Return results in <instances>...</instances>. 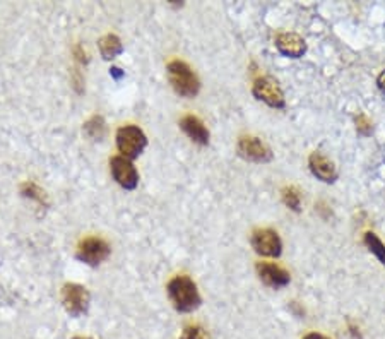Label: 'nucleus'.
Wrapping results in <instances>:
<instances>
[{
	"label": "nucleus",
	"mask_w": 385,
	"mask_h": 339,
	"mask_svg": "<svg viewBox=\"0 0 385 339\" xmlns=\"http://www.w3.org/2000/svg\"><path fill=\"white\" fill-rule=\"evenodd\" d=\"M82 85H84V79H82V76H80V72L74 71V86H76V89L79 91V93H82Z\"/></svg>",
	"instance_id": "4be33fe9"
},
{
	"label": "nucleus",
	"mask_w": 385,
	"mask_h": 339,
	"mask_svg": "<svg viewBox=\"0 0 385 339\" xmlns=\"http://www.w3.org/2000/svg\"><path fill=\"white\" fill-rule=\"evenodd\" d=\"M110 170L118 185H122L127 190H134L138 187L139 173L131 160L124 158V156H113L110 160Z\"/></svg>",
	"instance_id": "1a4fd4ad"
},
{
	"label": "nucleus",
	"mask_w": 385,
	"mask_h": 339,
	"mask_svg": "<svg viewBox=\"0 0 385 339\" xmlns=\"http://www.w3.org/2000/svg\"><path fill=\"white\" fill-rule=\"evenodd\" d=\"M255 269H257L261 281L264 285L271 286V288H283V286L289 285V281H292L289 272L286 269H283L281 265L272 264V262H257Z\"/></svg>",
	"instance_id": "9d476101"
},
{
	"label": "nucleus",
	"mask_w": 385,
	"mask_h": 339,
	"mask_svg": "<svg viewBox=\"0 0 385 339\" xmlns=\"http://www.w3.org/2000/svg\"><path fill=\"white\" fill-rule=\"evenodd\" d=\"M100 52L104 61H111L124 52V45L117 34H107L100 40Z\"/></svg>",
	"instance_id": "4468645a"
},
{
	"label": "nucleus",
	"mask_w": 385,
	"mask_h": 339,
	"mask_svg": "<svg viewBox=\"0 0 385 339\" xmlns=\"http://www.w3.org/2000/svg\"><path fill=\"white\" fill-rule=\"evenodd\" d=\"M283 202H285L286 208H289L292 211H302V197H300V192L296 190L295 187L283 188Z\"/></svg>",
	"instance_id": "a211bd4d"
},
{
	"label": "nucleus",
	"mask_w": 385,
	"mask_h": 339,
	"mask_svg": "<svg viewBox=\"0 0 385 339\" xmlns=\"http://www.w3.org/2000/svg\"><path fill=\"white\" fill-rule=\"evenodd\" d=\"M168 79L170 85L175 89V93L184 98L197 96L201 91V81L197 74L185 64L184 61H171L168 64Z\"/></svg>",
	"instance_id": "f03ea898"
},
{
	"label": "nucleus",
	"mask_w": 385,
	"mask_h": 339,
	"mask_svg": "<svg viewBox=\"0 0 385 339\" xmlns=\"http://www.w3.org/2000/svg\"><path fill=\"white\" fill-rule=\"evenodd\" d=\"M89 300V292L77 283H67L62 288V303L71 317H80L82 314H86Z\"/></svg>",
	"instance_id": "39448f33"
},
{
	"label": "nucleus",
	"mask_w": 385,
	"mask_h": 339,
	"mask_svg": "<svg viewBox=\"0 0 385 339\" xmlns=\"http://www.w3.org/2000/svg\"><path fill=\"white\" fill-rule=\"evenodd\" d=\"M82 129L87 138L93 139V141H101V139L104 138V134H107V124H104V118L101 117V115L91 117L89 120L84 124Z\"/></svg>",
	"instance_id": "2eb2a0df"
},
{
	"label": "nucleus",
	"mask_w": 385,
	"mask_h": 339,
	"mask_svg": "<svg viewBox=\"0 0 385 339\" xmlns=\"http://www.w3.org/2000/svg\"><path fill=\"white\" fill-rule=\"evenodd\" d=\"M377 86H379V89L385 94V71L380 72L379 78H377Z\"/></svg>",
	"instance_id": "5701e85b"
},
{
	"label": "nucleus",
	"mask_w": 385,
	"mask_h": 339,
	"mask_svg": "<svg viewBox=\"0 0 385 339\" xmlns=\"http://www.w3.org/2000/svg\"><path fill=\"white\" fill-rule=\"evenodd\" d=\"M250 243L254 250L262 257H279L283 252V242L278 232L271 228L255 230L250 237Z\"/></svg>",
	"instance_id": "423d86ee"
},
{
	"label": "nucleus",
	"mask_w": 385,
	"mask_h": 339,
	"mask_svg": "<svg viewBox=\"0 0 385 339\" xmlns=\"http://www.w3.org/2000/svg\"><path fill=\"white\" fill-rule=\"evenodd\" d=\"M108 255H110V245L98 237H87L77 245V259L93 267L107 261Z\"/></svg>",
	"instance_id": "0eeeda50"
},
{
	"label": "nucleus",
	"mask_w": 385,
	"mask_h": 339,
	"mask_svg": "<svg viewBox=\"0 0 385 339\" xmlns=\"http://www.w3.org/2000/svg\"><path fill=\"white\" fill-rule=\"evenodd\" d=\"M363 243L385 267V243L379 239V235H375L373 232H366L365 237H363Z\"/></svg>",
	"instance_id": "dca6fc26"
},
{
	"label": "nucleus",
	"mask_w": 385,
	"mask_h": 339,
	"mask_svg": "<svg viewBox=\"0 0 385 339\" xmlns=\"http://www.w3.org/2000/svg\"><path fill=\"white\" fill-rule=\"evenodd\" d=\"M72 339H91V338H87V336H74Z\"/></svg>",
	"instance_id": "393cba45"
},
{
	"label": "nucleus",
	"mask_w": 385,
	"mask_h": 339,
	"mask_svg": "<svg viewBox=\"0 0 385 339\" xmlns=\"http://www.w3.org/2000/svg\"><path fill=\"white\" fill-rule=\"evenodd\" d=\"M355 125H356V132L363 138H368L370 134L373 132V124L365 113H358L355 117Z\"/></svg>",
	"instance_id": "6ab92c4d"
},
{
	"label": "nucleus",
	"mask_w": 385,
	"mask_h": 339,
	"mask_svg": "<svg viewBox=\"0 0 385 339\" xmlns=\"http://www.w3.org/2000/svg\"><path fill=\"white\" fill-rule=\"evenodd\" d=\"M72 54H74V58L79 62V64H87V61H89V58H87L86 48H84L82 45L77 43L74 47V50H72Z\"/></svg>",
	"instance_id": "412c9836"
},
{
	"label": "nucleus",
	"mask_w": 385,
	"mask_h": 339,
	"mask_svg": "<svg viewBox=\"0 0 385 339\" xmlns=\"http://www.w3.org/2000/svg\"><path fill=\"white\" fill-rule=\"evenodd\" d=\"M276 48L288 58H300L307 54V41L298 33H281L276 38Z\"/></svg>",
	"instance_id": "f8f14e48"
},
{
	"label": "nucleus",
	"mask_w": 385,
	"mask_h": 339,
	"mask_svg": "<svg viewBox=\"0 0 385 339\" xmlns=\"http://www.w3.org/2000/svg\"><path fill=\"white\" fill-rule=\"evenodd\" d=\"M166 289L171 303H173V307L178 312L188 314L194 312L195 309L201 307V293H199L197 285H195L188 276H175V278L168 283Z\"/></svg>",
	"instance_id": "f257e3e1"
},
{
	"label": "nucleus",
	"mask_w": 385,
	"mask_h": 339,
	"mask_svg": "<svg viewBox=\"0 0 385 339\" xmlns=\"http://www.w3.org/2000/svg\"><path fill=\"white\" fill-rule=\"evenodd\" d=\"M252 93L258 101H264L271 108L286 107L285 93H283L281 86L272 76H262V78L255 79L254 86H252Z\"/></svg>",
	"instance_id": "20e7f679"
},
{
	"label": "nucleus",
	"mask_w": 385,
	"mask_h": 339,
	"mask_svg": "<svg viewBox=\"0 0 385 339\" xmlns=\"http://www.w3.org/2000/svg\"><path fill=\"white\" fill-rule=\"evenodd\" d=\"M21 192H23L24 197L33 199V201H36L40 206H45V208L48 206L47 192H45L41 187H38L34 182H26V184H23V187H21Z\"/></svg>",
	"instance_id": "f3484780"
},
{
	"label": "nucleus",
	"mask_w": 385,
	"mask_h": 339,
	"mask_svg": "<svg viewBox=\"0 0 385 339\" xmlns=\"http://www.w3.org/2000/svg\"><path fill=\"white\" fill-rule=\"evenodd\" d=\"M303 339H329V338L324 336V334H318V333H308Z\"/></svg>",
	"instance_id": "b1692460"
},
{
	"label": "nucleus",
	"mask_w": 385,
	"mask_h": 339,
	"mask_svg": "<svg viewBox=\"0 0 385 339\" xmlns=\"http://www.w3.org/2000/svg\"><path fill=\"white\" fill-rule=\"evenodd\" d=\"M148 146L146 134L135 125H124L117 132V148L122 153V156L127 160H134L144 151Z\"/></svg>",
	"instance_id": "7ed1b4c3"
},
{
	"label": "nucleus",
	"mask_w": 385,
	"mask_h": 339,
	"mask_svg": "<svg viewBox=\"0 0 385 339\" xmlns=\"http://www.w3.org/2000/svg\"><path fill=\"white\" fill-rule=\"evenodd\" d=\"M180 129L192 139L194 142L201 146L209 144V131L204 125V122L195 115H185L180 120Z\"/></svg>",
	"instance_id": "ddd939ff"
},
{
	"label": "nucleus",
	"mask_w": 385,
	"mask_h": 339,
	"mask_svg": "<svg viewBox=\"0 0 385 339\" xmlns=\"http://www.w3.org/2000/svg\"><path fill=\"white\" fill-rule=\"evenodd\" d=\"M180 339H208V338H206V331L202 329L201 326H197V324H190V326L185 327Z\"/></svg>",
	"instance_id": "aec40b11"
},
{
	"label": "nucleus",
	"mask_w": 385,
	"mask_h": 339,
	"mask_svg": "<svg viewBox=\"0 0 385 339\" xmlns=\"http://www.w3.org/2000/svg\"><path fill=\"white\" fill-rule=\"evenodd\" d=\"M238 155L254 163H269L272 160V151L269 146L254 135H241L238 139Z\"/></svg>",
	"instance_id": "6e6552de"
},
{
	"label": "nucleus",
	"mask_w": 385,
	"mask_h": 339,
	"mask_svg": "<svg viewBox=\"0 0 385 339\" xmlns=\"http://www.w3.org/2000/svg\"><path fill=\"white\" fill-rule=\"evenodd\" d=\"M308 166L314 177H317L318 180L324 182V184H334L338 180V166L334 165L332 160H329L327 156L322 155L320 151L311 153L310 158H308Z\"/></svg>",
	"instance_id": "9b49d317"
}]
</instances>
